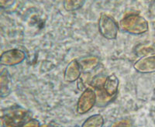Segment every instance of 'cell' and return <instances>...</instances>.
Masks as SVG:
<instances>
[{
	"label": "cell",
	"mask_w": 155,
	"mask_h": 127,
	"mask_svg": "<svg viewBox=\"0 0 155 127\" xmlns=\"http://www.w3.org/2000/svg\"><path fill=\"white\" fill-rule=\"evenodd\" d=\"M99 34L109 41H113L117 38L119 32V24L113 16L106 13H101L98 21Z\"/></svg>",
	"instance_id": "3957f363"
},
{
	"label": "cell",
	"mask_w": 155,
	"mask_h": 127,
	"mask_svg": "<svg viewBox=\"0 0 155 127\" xmlns=\"http://www.w3.org/2000/svg\"><path fill=\"white\" fill-rule=\"evenodd\" d=\"M16 1H12V0H9V1H0V7L2 9H7L9 8L12 7V5H14Z\"/></svg>",
	"instance_id": "2e32d148"
},
{
	"label": "cell",
	"mask_w": 155,
	"mask_h": 127,
	"mask_svg": "<svg viewBox=\"0 0 155 127\" xmlns=\"http://www.w3.org/2000/svg\"><path fill=\"white\" fill-rule=\"evenodd\" d=\"M111 127H133V123L130 119H121L114 122Z\"/></svg>",
	"instance_id": "5bb4252c"
},
{
	"label": "cell",
	"mask_w": 155,
	"mask_h": 127,
	"mask_svg": "<svg viewBox=\"0 0 155 127\" xmlns=\"http://www.w3.org/2000/svg\"><path fill=\"white\" fill-rule=\"evenodd\" d=\"M12 86V77L7 69H3L0 74V95L1 97H7L11 93Z\"/></svg>",
	"instance_id": "9c48e42d"
},
{
	"label": "cell",
	"mask_w": 155,
	"mask_h": 127,
	"mask_svg": "<svg viewBox=\"0 0 155 127\" xmlns=\"http://www.w3.org/2000/svg\"><path fill=\"white\" fill-rule=\"evenodd\" d=\"M104 123L103 116L100 114H95L86 119L81 127H102Z\"/></svg>",
	"instance_id": "8fae6325"
},
{
	"label": "cell",
	"mask_w": 155,
	"mask_h": 127,
	"mask_svg": "<svg viewBox=\"0 0 155 127\" xmlns=\"http://www.w3.org/2000/svg\"><path fill=\"white\" fill-rule=\"evenodd\" d=\"M82 74L78 60L74 59L68 63L64 72V79L66 82L72 83L78 81Z\"/></svg>",
	"instance_id": "52a82bcc"
},
{
	"label": "cell",
	"mask_w": 155,
	"mask_h": 127,
	"mask_svg": "<svg viewBox=\"0 0 155 127\" xmlns=\"http://www.w3.org/2000/svg\"><path fill=\"white\" fill-rule=\"evenodd\" d=\"M119 85H120V80L118 77L115 74H111L106 77L102 89L106 96L112 99L118 92Z\"/></svg>",
	"instance_id": "ba28073f"
},
{
	"label": "cell",
	"mask_w": 155,
	"mask_h": 127,
	"mask_svg": "<svg viewBox=\"0 0 155 127\" xmlns=\"http://www.w3.org/2000/svg\"><path fill=\"white\" fill-rule=\"evenodd\" d=\"M97 103V95L95 90L92 87H88L83 91L77 103V113L84 115L88 112Z\"/></svg>",
	"instance_id": "277c9868"
},
{
	"label": "cell",
	"mask_w": 155,
	"mask_h": 127,
	"mask_svg": "<svg viewBox=\"0 0 155 127\" xmlns=\"http://www.w3.org/2000/svg\"><path fill=\"white\" fill-rule=\"evenodd\" d=\"M78 60L81 66V71L84 73H90L98 67L100 63V60L96 56H88Z\"/></svg>",
	"instance_id": "30bf717a"
},
{
	"label": "cell",
	"mask_w": 155,
	"mask_h": 127,
	"mask_svg": "<svg viewBox=\"0 0 155 127\" xmlns=\"http://www.w3.org/2000/svg\"><path fill=\"white\" fill-rule=\"evenodd\" d=\"M27 58V55L23 50L18 48L7 50L0 57V64L6 67L19 65Z\"/></svg>",
	"instance_id": "5b68a950"
},
{
	"label": "cell",
	"mask_w": 155,
	"mask_h": 127,
	"mask_svg": "<svg viewBox=\"0 0 155 127\" xmlns=\"http://www.w3.org/2000/svg\"><path fill=\"white\" fill-rule=\"evenodd\" d=\"M154 93H155V88H154Z\"/></svg>",
	"instance_id": "ac0fdd59"
},
{
	"label": "cell",
	"mask_w": 155,
	"mask_h": 127,
	"mask_svg": "<svg viewBox=\"0 0 155 127\" xmlns=\"http://www.w3.org/2000/svg\"><path fill=\"white\" fill-rule=\"evenodd\" d=\"M20 127H41V124H40V122L38 120L31 119Z\"/></svg>",
	"instance_id": "9a60e30c"
},
{
	"label": "cell",
	"mask_w": 155,
	"mask_h": 127,
	"mask_svg": "<svg viewBox=\"0 0 155 127\" xmlns=\"http://www.w3.org/2000/svg\"><path fill=\"white\" fill-rule=\"evenodd\" d=\"M45 127H61V126H59V125H54V124H49V125H46Z\"/></svg>",
	"instance_id": "e0dca14e"
},
{
	"label": "cell",
	"mask_w": 155,
	"mask_h": 127,
	"mask_svg": "<svg viewBox=\"0 0 155 127\" xmlns=\"http://www.w3.org/2000/svg\"><path fill=\"white\" fill-rule=\"evenodd\" d=\"M136 54L143 57L147 56L155 55V46L153 44H143L136 47Z\"/></svg>",
	"instance_id": "7c38bea8"
},
{
	"label": "cell",
	"mask_w": 155,
	"mask_h": 127,
	"mask_svg": "<svg viewBox=\"0 0 155 127\" xmlns=\"http://www.w3.org/2000/svg\"><path fill=\"white\" fill-rule=\"evenodd\" d=\"M134 68L140 74H151L155 72V55L140 57L134 63Z\"/></svg>",
	"instance_id": "8992f818"
},
{
	"label": "cell",
	"mask_w": 155,
	"mask_h": 127,
	"mask_svg": "<svg viewBox=\"0 0 155 127\" xmlns=\"http://www.w3.org/2000/svg\"><path fill=\"white\" fill-rule=\"evenodd\" d=\"M85 2L84 0H66L63 2V6L66 11L71 12L81 9Z\"/></svg>",
	"instance_id": "4fadbf2b"
},
{
	"label": "cell",
	"mask_w": 155,
	"mask_h": 127,
	"mask_svg": "<svg viewBox=\"0 0 155 127\" xmlns=\"http://www.w3.org/2000/svg\"><path fill=\"white\" fill-rule=\"evenodd\" d=\"M119 27L127 34L137 36L147 33L149 30V23L143 16L130 13L120 20Z\"/></svg>",
	"instance_id": "7a4b0ae2"
},
{
	"label": "cell",
	"mask_w": 155,
	"mask_h": 127,
	"mask_svg": "<svg viewBox=\"0 0 155 127\" xmlns=\"http://www.w3.org/2000/svg\"><path fill=\"white\" fill-rule=\"evenodd\" d=\"M29 110L19 106H12L2 110L1 122L2 127H20L31 119Z\"/></svg>",
	"instance_id": "6da1fadb"
}]
</instances>
